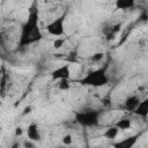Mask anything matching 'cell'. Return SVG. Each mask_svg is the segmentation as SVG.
<instances>
[{
  "instance_id": "6da1fadb",
  "label": "cell",
  "mask_w": 148,
  "mask_h": 148,
  "mask_svg": "<svg viewBox=\"0 0 148 148\" xmlns=\"http://www.w3.org/2000/svg\"><path fill=\"white\" fill-rule=\"evenodd\" d=\"M38 21H39L38 10L37 9L31 10L30 14L28 15V18L21 27V35L17 44L18 47H28L29 45L42 39L43 35L38 27Z\"/></svg>"
},
{
  "instance_id": "7a4b0ae2",
  "label": "cell",
  "mask_w": 148,
  "mask_h": 148,
  "mask_svg": "<svg viewBox=\"0 0 148 148\" xmlns=\"http://www.w3.org/2000/svg\"><path fill=\"white\" fill-rule=\"evenodd\" d=\"M108 65H104L103 67L98 69H94L88 72L81 80H79V83L82 86H90V87H103L109 83V76L106 74Z\"/></svg>"
},
{
  "instance_id": "3957f363",
  "label": "cell",
  "mask_w": 148,
  "mask_h": 148,
  "mask_svg": "<svg viewBox=\"0 0 148 148\" xmlns=\"http://www.w3.org/2000/svg\"><path fill=\"white\" fill-rule=\"evenodd\" d=\"M99 116H101V111L95 110V109H90V108H86V109H82V110L74 112L75 121L82 127L97 126L99 123Z\"/></svg>"
},
{
  "instance_id": "277c9868",
  "label": "cell",
  "mask_w": 148,
  "mask_h": 148,
  "mask_svg": "<svg viewBox=\"0 0 148 148\" xmlns=\"http://www.w3.org/2000/svg\"><path fill=\"white\" fill-rule=\"evenodd\" d=\"M65 18L66 15L62 14L59 17L54 18L46 25V31L52 36H61L65 32Z\"/></svg>"
},
{
  "instance_id": "5b68a950",
  "label": "cell",
  "mask_w": 148,
  "mask_h": 148,
  "mask_svg": "<svg viewBox=\"0 0 148 148\" xmlns=\"http://www.w3.org/2000/svg\"><path fill=\"white\" fill-rule=\"evenodd\" d=\"M71 76V69L69 65H62L51 72L52 80H61V79H69Z\"/></svg>"
},
{
  "instance_id": "8992f818",
  "label": "cell",
  "mask_w": 148,
  "mask_h": 148,
  "mask_svg": "<svg viewBox=\"0 0 148 148\" xmlns=\"http://www.w3.org/2000/svg\"><path fill=\"white\" fill-rule=\"evenodd\" d=\"M134 114L146 119L148 116V98H145L142 101H140V103L138 104V106L132 111Z\"/></svg>"
},
{
  "instance_id": "52a82bcc",
  "label": "cell",
  "mask_w": 148,
  "mask_h": 148,
  "mask_svg": "<svg viewBox=\"0 0 148 148\" xmlns=\"http://www.w3.org/2000/svg\"><path fill=\"white\" fill-rule=\"evenodd\" d=\"M27 135H28V139L34 141V142H37L40 140V132H39V128H38V125L32 123L28 126L27 128Z\"/></svg>"
},
{
  "instance_id": "ba28073f",
  "label": "cell",
  "mask_w": 148,
  "mask_h": 148,
  "mask_svg": "<svg viewBox=\"0 0 148 148\" xmlns=\"http://www.w3.org/2000/svg\"><path fill=\"white\" fill-rule=\"evenodd\" d=\"M140 101H141V98H140L139 95H136V94L130 95V96L126 97V99L124 102V106H125V109L127 111H133L138 106V104L140 103Z\"/></svg>"
},
{
  "instance_id": "9c48e42d",
  "label": "cell",
  "mask_w": 148,
  "mask_h": 148,
  "mask_svg": "<svg viewBox=\"0 0 148 148\" xmlns=\"http://www.w3.org/2000/svg\"><path fill=\"white\" fill-rule=\"evenodd\" d=\"M138 138H139L138 134L136 135H132V136H128V138H126L124 140H120V141L113 143V146L116 148H132V147L135 146V143L138 141Z\"/></svg>"
},
{
  "instance_id": "30bf717a",
  "label": "cell",
  "mask_w": 148,
  "mask_h": 148,
  "mask_svg": "<svg viewBox=\"0 0 148 148\" xmlns=\"http://www.w3.org/2000/svg\"><path fill=\"white\" fill-rule=\"evenodd\" d=\"M114 6H116V9H119V10L132 9L135 6V0H116Z\"/></svg>"
},
{
  "instance_id": "8fae6325",
  "label": "cell",
  "mask_w": 148,
  "mask_h": 148,
  "mask_svg": "<svg viewBox=\"0 0 148 148\" xmlns=\"http://www.w3.org/2000/svg\"><path fill=\"white\" fill-rule=\"evenodd\" d=\"M116 126L119 128V131H127V130H131V127H132V119L128 118V117H123V118H120V119L116 123Z\"/></svg>"
},
{
  "instance_id": "7c38bea8",
  "label": "cell",
  "mask_w": 148,
  "mask_h": 148,
  "mask_svg": "<svg viewBox=\"0 0 148 148\" xmlns=\"http://www.w3.org/2000/svg\"><path fill=\"white\" fill-rule=\"evenodd\" d=\"M118 133H119V128L114 125V126H111V127L106 128L103 132L102 136L105 138V139H109V140H113V139H116L118 136Z\"/></svg>"
},
{
  "instance_id": "4fadbf2b",
  "label": "cell",
  "mask_w": 148,
  "mask_h": 148,
  "mask_svg": "<svg viewBox=\"0 0 148 148\" xmlns=\"http://www.w3.org/2000/svg\"><path fill=\"white\" fill-rule=\"evenodd\" d=\"M7 80H8L7 72H6L5 67L2 66V75H1V79H0V95L1 96L5 95V91H6V88H7Z\"/></svg>"
},
{
  "instance_id": "5bb4252c",
  "label": "cell",
  "mask_w": 148,
  "mask_h": 148,
  "mask_svg": "<svg viewBox=\"0 0 148 148\" xmlns=\"http://www.w3.org/2000/svg\"><path fill=\"white\" fill-rule=\"evenodd\" d=\"M58 81H59L58 88H59L60 90L66 91V90H68V89L71 88V83H69V80H68V79H61V80H58Z\"/></svg>"
},
{
  "instance_id": "9a60e30c",
  "label": "cell",
  "mask_w": 148,
  "mask_h": 148,
  "mask_svg": "<svg viewBox=\"0 0 148 148\" xmlns=\"http://www.w3.org/2000/svg\"><path fill=\"white\" fill-rule=\"evenodd\" d=\"M104 58V52H95L94 54H91V57L89 58L92 62H99L102 61Z\"/></svg>"
},
{
  "instance_id": "2e32d148",
  "label": "cell",
  "mask_w": 148,
  "mask_h": 148,
  "mask_svg": "<svg viewBox=\"0 0 148 148\" xmlns=\"http://www.w3.org/2000/svg\"><path fill=\"white\" fill-rule=\"evenodd\" d=\"M64 44H65V38H56L54 40H53V49H56V50H59V49H61L62 46H64Z\"/></svg>"
},
{
  "instance_id": "e0dca14e",
  "label": "cell",
  "mask_w": 148,
  "mask_h": 148,
  "mask_svg": "<svg viewBox=\"0 0 148 148\" xmlns=\"http://www.w3.org/2000/svg\"><path fill=\"white\" fill-rule=\"evenodd\" d=\"M61 141H62V143H64V145H66V146L71 145V143H72V141H73V139H72V135H71V134H65V135L62 136Z\"/></svg>"
},
{
  "instance_id": "ac0fdd59",
  "label": "cell",
  "mask_w": 148,
  "mask_h": 148,
  "mask_svg": "<svg viewBox=\"0 0 148 148\" xmlns=\"http://www.w3.org/2000/svg\"><path fill=\"white\" fill-rule=\"evenodd\" d=\"M120 28H121V23H117V24H114V25H112L111 28H110V32H112V34H114V35H117L119 31H120Z\"/></svg>"
},
{
  "instance_id": "d6986e66",
  "label": "cell",
  "mask_w": 148,
  "mask_h": 148,
  "mask_svg": "<svg viewBox=\"0 0 148 148\" xmlns=\"http://www.w3.org/2000/svg\"><path fill=\"white\" fill-rule=\"evenodd\" d=\"M22 134H23V128L20 127V126L16 127V128H15V136H21Z\"/></svg>"
},
{
  "instance_id": "ffe728a7",
  "label": "cell",
  "mask_w": 148,
  "mask_h": 148,
  "mask_svg": "<svg viewBox=\"0 0 148 148\" xmlns=\"http://www.w3.org/2000/svg\"><path fill=\"white\" fill-rule=\"evenodd\" d=\"M0 46H1V47H5V46H6V39H5L2 32H0Z\"/></svg>"
},
{
  "instance_id": "44dd1931",
  "label": "cell",
  "mask_w": 148,
  "mask_h": 148,
  "mask_svg": "<svg viewBox=\"0 0 148 148\" xmlns=\"http://www.w3.org/2000/svg\"><path fill=\"white\" fill-rule=\"evenodd\" d=\"M114 37H116V35L109 31V32L106 34V38H105V39H106L108 42H110V40H112V39H114Z\"/></svg>"
},
{
  "instance_id": "7402d4cb",
  "label": "cell",
  "mask_w": 148,
  "mask_h": 148,
  "mask_svg": "<svg viewBox=\"0 0 148 148\" xmlns=\"http://www.w3.org/2000/svg\"><path fill=\"white\" fill-rule=\"evenodd\" d=\"M23 146L24 147H35V142L31 141V140H28V141H24L23 142Z\"/></svg>"
},
{
  "instance_id": "603a6c76",
  "label": "cell",
  "mask_w": 148,
  "mask_h": 148,
  "mask_svg": "<svg viewBox=\"0 0 148 148\" xmlns=\"http://www.w3.org/2000/svg\"><path fill=\"white\" fill-rule=\"evenodd\" d=\"M30 112H31V106H27V108H24L23 114H27V113H30Z\"/></svg>"
},
{
  "instance_id": "cb8c5ba5",
  "label": "cell",
  "mask_w": 148,
  "mask_h": 148,
  "mask_svg": "<svg viewBox=\"0 0 148 148\" xmlns=\"http://www.w3.org/2000/svg\"><path fill=\"white\" fill-rule=\"evenodd\" d=\"M1 75H2V66H0V79H1Z\"/></svg>"
}]
</instances>
